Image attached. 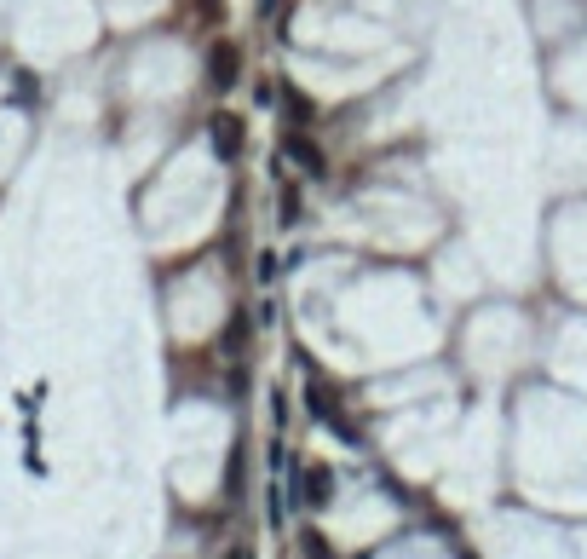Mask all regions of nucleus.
I'll return each mask as SVG.
<instances>
[{"mask_svg":"<svg viewBox=\"0 0 587 559\" xmlns=\"http://www.w3.org/2000/svg\"><path fill=\"white\" fill-rule=\"evenodd\" d=\"M294 502H306V507H328V502H335V473H328L323 461L299 468V478H294Z\"/></svg>","mask_w":587,"mask_h":559,"instance_id":"nucleus-1","label":"nucleus"},{"mask_svg":"<svg viewBox=\"0 0 587 559\" xmlns=\"http://www.w3.org/2000/svg\"><path fill=\"white\" fill-rule=\"evenodd\" d=\"M208 138H213V150H219L225 162L242 156V121H236V116H213V121H208Z\"/></svg>","mask_w":587,"mask_h":559,"instance_id":"nucleus-2","label":"nucleus"},{"mask_svg":"<svg viewBox=\"0 0 587 559\" xmlns=\"http://www.w3.org/2000/svg\"><path fill=\"white\" fill-rule=\"evenodd\" d=\"M225 559H253V554H248V548H231V554H225Z\"/></svg>","mask_w":587,"mask_h":559,"instance_id":"nucleus-8","label":"nucleus"},{"mask_svg":"<svg viewBox=\"0 0 587 559\" xmlns=\"http://www.w3.org/2000/svg\"><path fill=\"white\" fill-rule=\"evenodd\" d=\"M225 352H231V358H242V323H231V329H225Z\"/></svg>","mask_w":587,"mask_h":559,"instance_id":"nucleus-6","label":"nucleus"},{"mask_svg":"<svg viewBox=\"0 0 587 559\" xmlns=\"http://www.w3.org/2000/svg\"><path fill=\"white\" fill-rule=\"evenodd\" d=\"M306 554H311V559H328V548H323V536H317V531L306 536Z\"/></svg>","mask_w":587,"mask_h":559,"instance_id":"nucleus-7","label":"nucleus"},{"mask_svg":"<svg viewBox=\"0 0 587 559\" xmlns=\"http://www.w3.org/2000/svg\"><path fill=\"white\" fill-rule=\"evenodd\" d=\"M289 156H294L299 167H306V174H323V156H317L311 145H299V138H294V145H289Z\"/></svg>","mask_w":587,"mask_h":559,"instance_id":"nucleus-5","label":"nucleus"},{"mask_svg":"<svg viewBox=\"0 0 587 559\" xmlns=\"http://www.w3.org/2000/svg\"><path fill=\"white\" fill-rule=\"evenodd\" d=\"M225 496H231V502L242 496V450H231V468H225Z\"/></svg>","mask_w":587,"mask_h":559,"instance_id":"nucleus-4","label":"nucleus"},{"mask_svg":"<svg viewBox=\"0 0 587 559\" xmlns=\"http://www.w3.org/2000/svg\"><path fill=\"white\" fill-rule=\"evenodd\" d=\"M236 70H242V52H236L231 41H219L213 52H208V81H213V87H231Z\"/></svg>","mask_w":587,"mask_h":559,"instance_id":"nucleus-3","label":"nucleus"}]
</instances>
